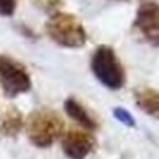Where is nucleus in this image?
I'll use <instances>...</instances> for the list:
<instances>
[{
  "instance_id": "obj_2",
  "label": "nucleus",
  "mask_w": 159,
  "mask_h": 159,
  "mask_svg": "<svg viewBox=\"0 0 159 159\" xmlns=\"http://www.w3.org/2000/svg\"><path fill=\"white\" fill-rule=\"evenodd\" d=\"M46 31L56 44L68 49L83 47L87 41V33L83 24L71 13H53L46 24Z\"/></svg>"
},
{
  "instance_id": "obj_3",
  "label": "nucleus",
  "mask_w": 159,
  "mask_h": 159,
  "mask_svg": "<svg viewBox=\"0 0 159 159\" xmlns=\"http://www.w3.org/2000/svg\"><path fill=\"white\" fill-rule=\"evenodd\" d=\"M91 71L96 78L111 90H118L125 83V72L115 52L108 46H100L91 57Z\"/></svg>"
},
{
  "instance_id": "obj_7",
  "label": "nucleus",
  "mask_w": 159,
  "mask_h": 159,
  "mask_svg": "<svg viewBox=\"0 0 159 159\" xmlns=\"http://www.w3.org/2000/svg\"><path fill=\"white\" fill-rule=\"evenodd\" d=\"M65 111L66 114L74 119L75 122H78L81 127H84L85 130H94L96 128V122L91 118L89 112L83 108V105H80L74 99H68L65 102Z\"/></svg>"
},
{
  "instance_id": "obj_5",
  "label": "nucleus",
  "mask_w": 159,
  "mask_h": 159,
  "mask_svg": "<svg viewBox=\"0 0 159 159\" xmlns=\"http://www.w3.org/2000/svg\"><path fill=\"white\" fill-rule=\"evenodd\" d=\"M134 27L152 46L159 47V5L155 2H143L139 6Z\"/></svg>"
},
{
  "instance_id": "obj_11",
  "label": "nucleus",
  "mask_w": 159,
  "mask_h": 159,
  "mask_svg": "<svg viewBox=\"0 0 159 159\" xmlns=\"http://www.w3.org/2000/svg\"><path fill=\"white\" fill-rule=\"evenodd\" d=\"M16 9V0H0V16H12Z\"/></svg>"
},
{
  "instance_id": "obj_8",
  "label": "nucleus",
  "mask_w": 159,
  "mask_h": 159,
  "mask_svg": "<svg viewBox=\"0 0 159 159\" xmlns=\"http://www.w3.org/2000/svg\"><path fill=\"white\" fill-rule=\"evenodd\" d=\"M22 128V116L15 108L6 109L0 118V133L3 136H15Z\"/></svg>"
},
{
  "instance_id": "obj_1",
  "label": "nucleus",
  "mask_w": 159,
  "mask_h": 159,
  "mask_svg": "<svg viewBox=\"0 0 159 159\" xmlns=\"http://www.w3.org/2000/svg\"><path fill=\"white\" fill-rule=\"evenodd\" d=\"M30 142L37 148H49L63 133L62 118L50 109H37L25 122Z\"/></svg>"
},
{
  "instance_id": "obj_4",
  "label": "nucleus",
  "mask_w": 159,
  "mask_h": 159,
  "mask_svg": "<svg viewBox=\"0 0 159 159\" xmlns=\"http://www.w3.org/2000/svg\"><path fill=\"white\" fill-rule=\"evenodd\" d=\"M0 85L6 96L15 97L31 89V80L24 65L11 56L0 55Z\"/></svg>"
},
{
  "instance_id": "obj_10",
  "label": "nucleus",
  "mask_w": 159,
  "mask_h": 159,
  "mask_svg": "<svg viewBox=\"0 0 159 159\" xmlns=\"http://www.w3.org/2000/svg\"><path fill=\"white\" fill-rule=\"evenodd\" d=\"M34 2L41 11L53 12V13H56L63 5V0H34Z\"/></svg>"
},
{
  "instance_id": "obj_6",
  "label": "nucleus",
  "mask_w": 159,
  "mask_h": 159,
  "mask_svg": "<svg viewBox=\"0 0 159 159\" xmlns=\"http://www.w3.org/2000/svg\"><path fill=\"white\" fill-rule=\"evenodd\" d=\"M94 137L83 130H69L62 137V149L71 159H85L94 149Z\"/></svg>"
},
{
  "instance_id": "obj_9",
  "label": "nucleus",
  "mask_w": 159,
  "mask_h": 159,
  "mask_svg": "<svg viewBox=\"0 0 159 159\" xmlns=\"http://www.w3.org/2000/svg\"><path fill=\"white\" fill-rule=\"evenodd\" d=\"M136 102L139 108L146 114L159 118V93L156 90H140L136 93Z\"/></svg>"
},
{
  "instance_id": "obj_12",
  "label": "nucleus",
  "mask_w": 159,
  "mask_h": 159,
  "mask_svg": "<svg viewBox=\"0 0 159 159\" xmlns=\"http://www.w3.org/2000/svg\"><path fill=\"white\" fill-rule=\"evenodd\" d=\"M115 116H116L119 121H122L124 124L134 125V121H133V118H131V115L128 114V112H125L124 109H116V111H115Z\"/></svg>"
}]
</instances>
